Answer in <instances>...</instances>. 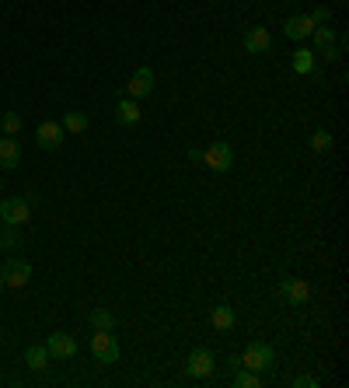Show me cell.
I'll return each instance as SVG.
<instances>
[{
  "label": "cell",
  "mask_w": 349,
  "mask_h": 388,
  "mask_svg": "<svg viewBox=\"0 0 349 388\" xmlns=\"http://www.w3.org/2000/svg\"><path fill=\"white\" fill-rule=\"evenodd\" d=\"M91 353H94L98 364H115V360H119V343H115L112 329H94V336H91Z\"/></svg>",
  "instance_id": "obj_4"
},
{
  "label": "cell",
  "mask_w": 349,
  "mask_h": 388,
  "mask_svg": "<svg viewBox=\"0 0 349 388\" xmlns=\"http://www.w3.org/2000/svg\"><path fill=\"white\" fill-rule=\"evenodd\" d=\"M0 193H4V182H0Z\"/></svg>",
  "instance_id": "obj_28"
},
{
  "label": "cell",
  "mask_w": 349,
  "mask_h": 388,
  "mask_svg": "<svg viewBox=\"0 0 349 388\" xmlns=\"http://www.w3.org/2000/svg\"><path fill=\"white\" fill-rule=\"evenodd\" d=\"M290 64H294V70H297V74H315V67H318V64H315V52H311V49H304V46L294 52V60H290Z\"/></svg>",
  "instance_id": "obj_18"
},
{
  "label": "cell",
  "mask_w": 349,
  "mask_h": 388,
  "mask_svg": "<svg viewBox=\"0 0 349 388\" xmlns=\"http://www.w3.org/2000/svg\"><path fill=\"white\" fill-rule=\"evenodd\" d=\"M28 217H32V203H28V196L0 200V220H4V224L21 228V224H28Z\"/></svg>",
  "instance_id": "obj_5"
},
{
  "label": "cell",
  "mask_w": 349,
  "mask_h": 388,
  "mask_svg": "<svg viewBox=\"0 0 349 388\" xmlns=\"http://www.w3.org/2000/svg\"><path fill=\"white\" fill-rule=\"evenodd\" d=\"M311 151H315V154L332 151V133H328V130H315V133H311Z\"/></svg>",
  "instance_id": "obj_22"
},
{
  "label": "cell",
  "mask_w": 349,
  "mask_h": 388,
  "mask_svg": "<svg viewBox=\"0 0 349 388\" xmlns=\"http://www.w3.org/2000/svg\"><path fill=\"white\" fill-rule=\"evenodd\" d=\"M315 28H318V25H315L308 14H294V18H286V21H283V35H286V39H294V42H297V39H311V32H315Z\"/></svg>",
  "instance_id": "obj_13"
},
{
  "label": "cell",
  "mask_w": 349,
  "mask_h": 388,
  "mask_svg": "<svg viewBox=\"0 0 349 388\" xmlns=\"http://www.w3.org/2000/svg\"><path fill=\"white\" fill-rule=\"evenodd\" d=\"M276 364V350L269 347V343H262V340H255V343H248L245 347V357H241V367H248V371H269Z\"/></svg>",
  "instance_id": "obj_1"
},
{
  "label": "cell",
  "mask_w": 349,
  "mask_h": 388,
  "mask_svg": "<svg viewBox=\"0 0 349 388\" xmlns=\"http://www.w3.org/2000/svg\"><path fill=\"white\" fill-rule=\"evenodd\" d=\"M150 91H154V70H150V67H140V70L130 77V84H126V98L140 101V98H147Z\"/></svg>",
  "instance_id": "obj_11"
},
{
  "label": "cell",
  "mask_w": 349,
  "mask_h": 388,
  "mask_svg": "<svg viewBox=\"0 0 349 388\" xmlns=\"http://www.w3.org/2000/svg\"><path fill=\"white\" fill-rule=\"evenodd\" d=\"M203 161H206V168H213L217 175H227L230 168H235V147L223 144V140H217V144H210L203 151Z\"/></svg>",
  "instance_id": "obj_2"
},
{
  "label": "cell",
  "mask_w": 349,
  "mask_h": 388,
  "mask_svg": "<svg viewBox=\"0 0 349 388\" xmlns=\"http://www.w3.org/2000/svg\"><path fill=\"white\" fill-rule=\"evenodd\" d=\"M35 144H39L42 151H56V147L63 144V126H60V123H52V119L39 123V130H35Z\"/></svg>",
  "instance_id": "obj_12"
},
{
  "label": "cell",
  "mask_w": 349,
  "mask_h": 388,
  "mask_svg": "<svg viewBox=\"0 0 349 388\" xmlns=\"http://www.w3.org/2000/svg\"><path fill=\"white\" fill-rule=\"evenodd\" d=\"M269 49H272L269 28H262V25L245 28V52H252V57H262V52H269Z\"/></svg>",
  "instance_id": "obj_10"
},
{
  "label": "cell",
  "mask_w": 349,
  "mask_h": 388,
  "mask_svg": "<svg viewBox=\"0 0 349 388\" xmlns=\"http://www.w3.org/2000/svg\"><path fill=\"white\" fill-rule=\"evenodd\" d=\"M91 325H94V329H112V325H115V315H112L108 308H94V311H91Z\"/></svg>",
  "instance_id": "obj_24"
},
{
  "label": "cell",
  "mask_w": 349,
  "mask_h": 388,
  "mask_svg": "<svg viewBox=\"0 0 349 388\" xmlns=\"http://www.w3.org/2000/svg\"><path fill=\"white\" fill-rule=\"evenodd\" d=\"M210 322H213V329H220V332H230V329H235V308H230V304H217L213 311H210Z\"/></svg>",
  "instance_id": "obj_16"
},
{
  "label": "cell",
  "mask_w": 349,
  "mask_h": 388,
  "mask_svg": "<svg viewBox=\"0 0 349 388\" xmlns=\"http://www.w3.org/2000/svg\"><path fill=\"white\" fill-rule=\"evenodd\" d=\"M235 385H238V388H259V385H262V378H259V371L235 367Z\"/></svg>",
  "instance_id": "obj_20"
},
{
  "label": "cell",
  "mask_w": 349,
  "mask_h": 388,
  "mask_svg": "<svg viewBox=\"0 0 349 388\" xmlns=\"http://www.w3.org/2000/svg\"><path fill=\"white\" fill-rule=\"evenodd\" d=\"M318 385H321V381L311 378V374H297V378H294V388H318Z\"/></svg>",
  "instance_id": "obj_26"
},
{
  "label": "cell",
  "mask_w": 349,
  "mask_h": 388,
  "mask_svg": "<svg viewBox=\"0 0 349 388\" xmlns=\"http://www.w3.org/2000/svg\"><path fill=\"white\" fill-rule=\"evenodd\" d=\"M18 235H21V228L0 224V249H14V245H18Z\"/></svg>",
  "instance_id": "obj_23"
},
{
  "label": "cell",
  "mask_w": 349,
  "mask_h": 388,
  "mask_svg": "<svg viewBox=\"0 0 349 388\" xmlns=\"http://www.w3.org/2000/svg\"><path fill=\"white\" fill-rule=\"evenodd\" d=\"M279 294H283V301H286V304L301 308V304H308V301H311V284H308V280H301V276H283V280H279Z\"/></svg>",
  "instance_id": "obj_6"
},
{
  "label": "cell",
  "mask_w": 349,
  "mask_h": 388,
  "mask_svg": "<svg viewBox=\"0 0 349 388\" xmlns=\"http://www.w3.org/2000/svg\"><path fill=\"white\" fill-rule=\"evenodd\" d=\"M311 39H315V57H325V60H339V39H335V28H328V25H318L315 32H311Z\"/></svg>",
  "instance_id": "obj_8"
},
{
  "label": "cell",
  "mask_w": 349,
  "mask_h": 388,
  "mask_svg": "<svg viewBox=\"0 0 349 388\" xmlns=\"http://www.w3.org/2000/svg\"><path fill=\"white\" fill-rule=\"evenodd\" d=\"M140 105L133 101V98H119V101H115V119H119L123 126H137L140 123Z\"/></svg>",
  "instance_id": "obj_15"
},
{
  "label": "cell",
  "mask_w": 349,
  "mask_h": 388,
  "mask_svg": "<svg viewBox=\"0 0 349 388\" xmlns=\"http://www.w3.org/2000/svg\"><path fill=\"white\" fill-rule=\"evenodd\" d=\"M308 18H311L315 25H328V21H332V8H328V4H318V8H315Z\"/></svg>",
  "instance_id": "obj_25"
},
{
  "label": "cell",
  "mask_w": 349,
  "mask_h": 388,
  "mask_svg": "<svg viewBox=\"0 0 349 388\" xmlns=\"http://www.w3.org/2000/svg\"><path fill=\"white\" fill-rule=\"evenodd\" d=\"M46 350L56 360H70V357H77V340L70 336V332H52L49 343H46Z\"/></svg>",
  "instance_id": "obj_9"
},
{
  "label": "cell",
  "mask_w": 349,
  "mask_h": 388,
  "mask_svg": "<svg viewBox=\"0 0 349 388\" xmlns=\"http://www.w3.org/2000/svg\"><path fill=\"white\" fill-rule=\"evenodd\" d=\"M21 126H25L21 113H4V119H0V130H4V137H18Z\"/></svg>",
  "instance_id": "obj_21"
},
{
  "label": "cell",
  "mask_w": 349,
  "mask_h": 388,
  "mask_svg": "<svg viewBox=\"0 0 349 388\" xmlns=\"http://www.w3.org/2000/svg\"><path fill=\"white\" fill-rule=\"evenodd\" d=\"M0 276H4L8 287L21 291V287L32 280V262L21 259V255H11V259H4V266H0Z\"/></svg>",
  "instance_id": "obj_3"
},
{
  "label": "cell",
  "mask_w": 349,
  "mask_h": 388,
  "mask_svg": "<svg viewBox=\"0 0 349 388\" xmlns=\"http://www.w3.org/2000/svg\"><path fill=\"white\" fill-rule=\"evenodd\" d=\"M4 287H8V284H4V276H0V291H4Z\"/></svg>",
  "instance_id": "obj_27"
},
{
  "label": "cell",
  "mask_w": 349,
  "mask_h": 388,
  "mask_svg": "<svg viewBox=\"0 0 349 388\" xmlns=\"http://www.w3.org/2000/svg\"><path fill=\"white\" fill-rule=\"evenodd\" d=\"M25 364H28L32 371H46V367H49V350H46V343L28 347V350H25Z\"/></svg>",
  "instance_id": "obj_17"
},
{
  "label": "cell",
  "mask_w": 349,
  "mask_h": 388,
  "mask_svg": "<svg viewBox=\"0 0 349 388\" xmlns=\"http://www.w3.org/2000/svg\"><path fill=\"white\" fill-rule=\"evenodd\" d=\"M186 374L189 378H210V374H217V357L206 347H196L189 353V360H186Z\"/></svg>",
  "instance_id": "obj_7"
},
{
  "label": "cell",
  "mask_w": 349,
  "mask_h": 388,
  "mask_svg": "<svg viewBox=\"0 0 349 388\" xmlns=\"http://www.w3.org/2000/svg\"><path fill=\"white\" fill-rule=\"evenodd\" d=\"M60 126H63V130H70V133H84V130L91 126V119H88L84 113H67Z\"/></svg>",
  "instance_id": "obj_19"
},
{
  "label": "cell",
  "mask_w": 349,
  "mask_h": 388,
  "mask_svg": "<svg viewBox=\"0 0 349 388\" xmlns=\"http://www.w3.org/2000/svg\"><path fill=\"white\" fill-rule=\"evenodd\" d=\"M0 168H21V144L14 137H0Z\"/></svg>",
  "instance_id": "obj_14"
},
{
  "label": "cell",
  "mask_w": 349,
  "mask_h": 388,
  "mask_svg": "<svg viewBox=\"0 0 349 388\" xmlns=\"http://www.w3.org/2000/svg\"><path fill=\"white\" fill-rule=\"evenodd\" d=\"M0 224H4V220H0Z\"/></svg>",
  "instance_id": "obj_29"
}]
</instances>
